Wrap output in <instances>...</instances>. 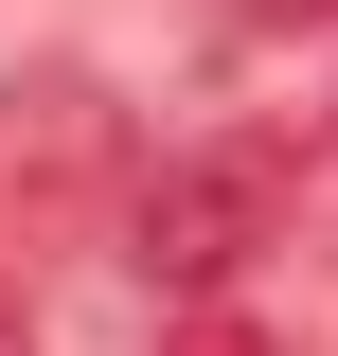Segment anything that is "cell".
I'll return each mask as SVG.
<instances>
[{"instance_id": "obj_1", "label": "cell", "mask_w": 338, "mask_h": 356, "mask_svg": "<svg viewBox=\"0 0 338 356\" xmlns=\"http://www.w3.org/2000/svg\"><path fill=\"white\" fill-rule=\"evenodd\" d=\"M285 250V143L232 125V143H178V161L125 178V267L161 285V303H214V285H250V267Z\"/></svg>"}, {"instance_id": "obj_2", "label": "cell", "mask_w": 338, "mask_h": 356, "mask_svg": "<svg viewBox=\"0 0 338 356\" xmlns=\"http://www.w3.org/2000/svg\"><path fill=\"white\" fill-rule=\"evenodd\" d=\"M107 178H125V107L89 72H18L0 89V250H54Z\"/></svg>"}, {"instance_id": "obj_3", "label": "cell", "mask_w": 338, "mask_h": 356, "mask_svg": "<svg viewBox=\"0 0 338 356\" xmlns=\"http://www.w3.org/2000/svg\"><path fill=\"white\" fill-rule=\"evenodd\" d=\"M178 356H285V339H250V321H196V339H178Z\"/></svg>"}, {"instance_id": "obj_4", "label": "cell", "mask_w": 338, "mask_h": 356, "mask_svg": "<svg viewBox=\"0 0 338 356\" xmlns=\"http://www.w3.org/2000/svg\"><path fill=\"white\" fill-rule=\"evenodd\" d=\"M0 356H36V321H18V285H0Z\"/></svg>"}]
</instances>
